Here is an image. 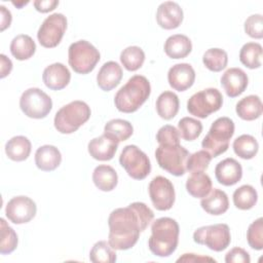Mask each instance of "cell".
Wrapping results in <instances>:
<instances>
[{
	"instance_id": "cell-1",
	"label": "cell",
	"mask_w": 263,
	"mask_h": 263,
	"mask_svg": "<svg viewBox=\"0 0 263 263\" xmlns=\"http://www.w3.org/2000/svg\"><path fill=\"white\" fill-rule=\"evenodd\" d=\"M153 218L152 210L140 201L113 210L108 218V242L114 250L132 249Z\"/></svg>"
},
{
	"instance_id": "cell-2",
	"label": "cell",
	"mask_w": 263,
	"mask_h": 263,
	"mask_svg": "<svg viewBox=\"0 0 263 263\" xmlns=\"http://www.w3.org/2000/svg\"><path fill=\"white\" fill-rule=\"evenodd\" d=\"M180 228L178 222L170 217L156 219L151 226L148 247L152 254L158 257H168L177 249Z\"/></svg>"
},
{
	"instance_id": "cell-3",
	"label": "cell",
	"mask_w": 263,
	"mask_h": 263,
	"mask_svg": "<svg viewBox=\"0 0 263 263\" xmlns=\"http://www.w3.org/2000/svg\"><path fill=\"white\" fill-rule=\"evenodd\" d=\"M151 85L143 75H134L119 88L114 97V104L123 113L136 112L149 98Z\"/></svg>"
},
{
	"instance_id": "cell-4",
	"label": "cell",
	"mask_w": 263,
	"mask_h": 263,
	"mask_svg": "<svg viewBox=\"0 0 263 263\" xmlns=\"http://www.w3.org/2000/svg\"><path fill=\"white\" fill-rule=\"evenodd\" d=\"M89 106L83 101H73L63 106L54 115L53 124L61 134H72L90 117Z\"/></svg>"
},
{
	"instance_id": "cell-5",
	"label": "cell",
	"mask_w": 263,
	"mask_h": 263,
	"mask_svg": "<svg viewBox=\"0 0 263 263\" xmlns=\"http://www.w3.org/2000/svg\"><path fill=\"white\" fill-rule=\"evenodd\" d=\"M234 135V122L229 117H219L211 125L201 146L212 157H217L229 148V141Z\"/></svg>"
},
{
	"instance_id": "cell-6",
	"label": "cell",
	"mask_w": 263,
	"mask_h": 263,
	"mask_svg": "<svg viewBox=\"0 0 263 263\" xmlns=\"http://www.w3.org/2000/svg\"><path fill=\"white\" fill-rule=\"evenodd\" d=\"M101 59L99 50L86 40L73 42L68 49V62L74 72L88 74L97 66Z\"/></svg>"
},
{
	"instance_id": "cell-7",
	"label": "cell",
	"mask_w": 263,
	"mask_h": 263,
	"mask_svg": "<svg viewBox=\"0 0 263 263\" xmlns=\"http://www.w3.org/2000/svg\"><path fill=\"white\" fill-rule=\"evenodd\" d=\"M189 151L181 144L159 145L155 150L158 165L173 176L180 177L186 173Z\"/></svg>"
},
{
	"instance_id": "cell-8",
	"label": "cell",
	"mask_w": 263,
	"mask_h": 263,
	"mask_svg": "<svg viewBox=\"0 0 263 263\" xmlns=\"http://www.w3.org/2000/svg\"><path fill=\"white\" fill-rule=\"evenodd\" d=\"M223 105V96L217 88L209 87L195 92L187 101L188 112L198 118H206Z\"/></svg>"
},
{
	"instance_id": "cell-9",
	"label": "cell",
	"mask_w": 263,
	"mask_h": 263,
	"mask_svg": "<svg viewBox=\"0 0 263 263\" xmlns=\"http://www.w3.org/2000/svg\"><path fill=\"white\" fill-rule=\"evenodd\" d=\"M20 108L23 113L34 119L46 117L52 109L50 97L38 87L26 89L20 99Z\"/></svg>"
},
{
	"instance_id": "cell-10",
	"label": "cell",
	"mask_w": 263,
	"mask_h": 263,
	"mask_svg": "<svg viewBox=\"0 0 263 263\" xmlns=\"http://www.w3.org/2000/svg\"><path fill=\"white\" fill-rule=\"evenodd\" d=\"M193 240L215 252H222L230 245L231 234L227 224L219 223L197 228L193 233Z\"/></svg>"
},
{
	"instance_id": "cell-11",
	"label": "cell",
	"mask_w": 263,
	"mask_h": 263,
	"mask_svg": "<svg viewBox=\"0 0 263 263\" xmlns=\"http://www.w3.org/2000/svg\"><path fill=\"white\" fill-rule=\"evenodd\" d=\"M120 165L135 180L145 179L151 172V163L147 154L136 145L125 146L119 156Z\"/></svg>"
},
{
	"instance_id": "cell-12",
	"label": "cell",
	"mask_w": 263,
	"mask_h": 263,
	"mask_svg": "<svg viewBox=\"0 0 263 263\" xmlns=\"http://www.w3.org/2000/svg\"><path fill=\"white\" fill-rule=\"evenodd\" d=\"M66 29V16L63 13H52L47 16L39 27L37 39L43 47H55L61 42Z\"/></svg>"
},
{
	"instance_id": "cell-13",
	"label": "cell",
	"mask_w": 263,
	"mask_h": 263,
	"mask_svg": "<svg viewBox=\"0 0 263 263\" xmlns=\"http://www.w3.org/2000/svg\"><path fill=\"white\" fill-rule=\"evenodd\" d=\"M149 196L153 206L158 211H168L175 203V188L173 183L162 177H154L148 186Z\"/></svg>"
},
{
	"instance_id": "cell-14",
	"label": "cell",
	"mask_w": 263,
	"mask_h": 263,
	"mask_svg": "<svg viewBox=\"0 0 263 263\" xmlns=\"http://www.w3.org/2000/svg\"><path fill=\"white\" fill-rule=\"evenodd\" d=\"M37 206L33 199L20 195L12 197L6 204L5 215L13 224H25L30 222L36 215Z\"/></svg>"
},
{
	"instance_id": "cell-15",
	"label": "cell",
	"mask_w": 263,
	"mask_h": 263,
	"mask_svg": "<svg viewBox=\"0 0 263 263\" xmlns=\"http://www.w3.org/2000/svg\"><path fill=\"white\" fill-rule=\"evenodd\" d=\"M118 144L119 142L116 139L104 133L102 136L93 138L89 141L87 150L93 159L100 161H108L114 157L118 148Z\"/></svg>"
},
{
	"instance_id": "cell-16",
	"label": "cell",
	"mask_w": 263,
	"mask_h": 263,
	"mask_svg": "<svg viewBox=\"0 0 263 263\" xmlns=\"http://www.w3.org/2000/svg\"><path fill=\"white\" fill-rule=\"evenodd\" d=\"M195 80V71L190 64L180 63L170 68L167 72V81L171 87L178 91H184L190 88Z\"/></svg>"
},
{
	"instance_id": "cell-17",
	"label": "cell",
	"mask_w": 263,
	"mask_h": 263,
	"mask_svg": "<svg viewBox=\"0 0 263 263\" xmlns=\"http://www.w3.org/2000/svg\"><path fill=\"white\" fill-rule=\"evenodd\" d=\"M249 83L248 75L240 68H229L221 77V85L229 98L240 96Z\"/></svg>"
},
{
	"instance_id": "cell-18",
	"label": "cell",
	"mask_w": 263,
	"mask_h": 263,
	"mask_svg": "<svg viewBox=\"0 0 263 263\" xmlns=\"http://www.w3.org/2000/svg\"><path fill=\"white\" fill-rule=\"evenodd\" d=\"M184 13L181 6L174 1L162 2L156 11L157 24L165 30L178 28L183 22Z\"/></svg>"
},
{
	"instance_id": "cell-19",
	"label": "cell",
	"mask_w": 263,
	"mask_h": 263,
	"mask_svg": "<svg viewBox=\"0 0 263 263\" xmlns=\"http://www.w3.org/2000/svg\"><path fill=\"white\" fill-rule=\"evenodd\" d=\"M215 176L220 184L233 186L239 182L242 177L241 164L234 158H225L216 165Z\"/></svg>"
},
{
	"instance_id": "cell-20",
	"label": "cell",
	"mask_w": 263,
	"mask_h": 263,
	"mask_svg": "<svg viewBox=\"0 0 263 263\" xmlns=\"http://www.w3.org/2000/svg\"><path fill=\"white\" fill-rule=\"evenodd\" d=\"M42 80L49 89L61 90L69 84L71 80V73L64 64L54 63L44 69Z\"/></svg>"
},
{
	"instance_id": "cell-21",
	"label": "cell",
	"mask_w": 263,
	"mask_h": 263,
	"mask_svg": "<svg viewBox=\"0 0 263 263\" xmlns=\"http://www.w3.org/2000/svg\"><path fill=\"white\" fill-rule=\"evenodd\" d=\"M122 79V69L114 61L106 62L97 74L98 86L104 91L115 88Z\"/></svg>"
},
{
	"instance_id": "cell-22",
	"label": "cell",
	"mask_w": 263,
	"mask_h": 263,
	"mask_svg": "<svg viewBox=\"0 0 263 263\" xmlns=\"http://www.w3.org/2000/svg\"><path fill=\"white\" fill-rule=\"evenodd\" d=\"M62 161L60 150L52 145H43L35 152V164L44 172L54 171Z\"/></svg>"
},
{
	"instance_id": "cell-23",
	"label": "cell",
	"mask_w": 263,
	"mask_h": 263,
	"mask_svg": "<svg viewBox=\"0 0 263 263\" xmlns=\"http://www.w3.org/2000/svg\"><path fill=\"white\" fill-rule=\"evenodd\" d=\"M164 52L171 59H184L192 50V42L186 35L175 34L164 42Z\"/></svg>"
},
{
	"instance_id": "cell-24",
	"label": "cell",
	"mask_w": 263,
	"mask_h": 263,
	"mask_svg": "<svg viewBox=\"0 0 263 263\" xmlns=\"http://www.w3.org/2000/svg\"><path fill=\"white\" fill-rule=\"evenodd\" d=\"M200 205L208 214L220 216L226 213L229 208L228 196L223 190L215 188L206 196L202 197Z\"/></svg>"
},
{
	"instance_id": "cell-25",
	"label": "cell",
	"mask_w": 263,
	"mask_h": 263,
	"mask_svg": "<svg viewBox=\"0 0 263 263\" xmlns=\"http://www.w3.org/2000/svg\"><path fill=\"white\" fill-rule=\"evenodd\" d=\"M236 114L243 120H255L262 115L263 105L261 99L256 95H250L238 101L235 107Z\"/></svg>"
},
{
	"instance_id": "cell-26",
	"label": "cell",
	"mask_w": 263,
	"mask_h": 263,
	"mask_svg": "<svg viewBox=\"0 0 263 263\" xmlns=\"http://www.w3.org/2000/svg\"><path fill=\"white\" fill-rule=\"evenodd\" d=\"M92 181L98 189L101 191H112L118 183V176L116 171L107 164H100L96 166L92 172Z\"/></svg>"
},
{
	"instance_id": "cell-27",
	"label": "cell",
	"mask_w": 263,
	"mask_h": 263,
	"mask_svg": "<svg viewBox=\"0 0 263 263\" xmlns=\"http://www.w3.org/2000/svg\"><path fill=\"white\" fill-rule=\"evenodd\" d=\"M186 190L191 196L202 198L211 192L212 180L209 175L203 172H194L186 181Z\"/></svg>"
},
{
	"instance_id": "cell-28",
	"label": "cell",
	"mask_w": 263,
	"mask_h": 263,
	"mask_svg": "<svg viewBox=\"0 0 263 263\" xmlns=\"http://www.w3.org/2000/svg\"><path fill=\"white\" fill-rule=\"evenodd\" d=\"M156 111L157 114L164 120H170L174 118L180 107V102L178 96L170 90L161 92L156 100Z\"/></svg>"
},
{
	"instance_id": "cell-29",
	"label": "cell",
	"mask_w": 263,
	"mask_h": 263,
	"mask_svg": "<svg viewBox=\"0 0 263 263\" xmlns=\"http://www.w3.org/2000/svg\"><path fill=\"white\" fill-rule=\"evenodd\" d=\"M5 153L13 161H24L31 153V142L25 136H15L5 144Z\"/></svg>"
},
{
	"instance_id": "cell-30",
	"label": "cell",
	"mask_w": 263,
	"mask_h": 263,
	"mask_svg": "<svg viewBox=\"0 0 263 263\" xmlns=\"http://www.w3.org/2000/svg\"><path fill=\"white\" fill-rule=\"evenodd\" d=\"M36 51L35 41L26 34L16 35L10 43V52L18 61H25L34 55Z\"/></svg>"
},
{
	"instance_id": "cell-31",
	"label": "cell",
	"mask_w": 263,
	"mask_h": 263,
	"mask_svg": "<svg viewBox=\"0 0 263 263\" xmlns=\"http://www.w3.org/2000/svg\"><path fill=\"white\" fill-rule=\"evenodd\" d=\"M262 46L257 42H248L242 45L239 51V61L249 69L260 68L262 58Z\"/></svg>"
},
{
	"instance_id": "cell-32",
	"label": "cell",
	"mask_w": 263,
	"mask_h": 263,
	"mask_svg": "<svg viewBox=\"0 0 263 263\" xmlns=\"http://www.w3.org/2000/svg\"><path fill=\"white\" fill-rule=\"evenodd\" d=\"M234 153L242 159H252L259 150V144L255 137L251 135H241L233 141Z\"/></svg>"
},
{
	"instance_id": "cell-33",
	"label": "cell",
	"mask_w": 263,
	"mask_h": 263,
	"mask_svg": "<svg viewBox=\"0 0 263 263\" xmlns=\"http://www.w3.org/2000/svg\"><path fill=\"white\" fill-rule=\"evenodd\" d=\"M234 205L242 211L251 210L258 200V193L251 185H242L235 189L232 195Z\"/></svg>"
},
{
	"instance_id": "cell-34",
	"label": "cell",
	"mask_w": 263,
	"mask_h": 263,
	"mask_svg": "<svg viewBox=\"0 0 263 263\" xmlns=\"http://www.w3.org/2000/svg\"><path fill=\"white\" fill-rule=\"evenodd\" d=\"M104 133L113 137L118 142L126 141L134 133L132 123L127 120L116 118L109 120L104 126Z\"/></svg>"
},
{
	"instance_id": "cell-35",
	"label": "cell",
	"mask_w": 263,
	"mask_h": 263,
	"mask_svg": "<svg viewBox=\"0 0 263 263\" xmlns=\"http://www.w3.org/2000/svg\"><path fill=\"white\" fill-rule=\"evenodd\" d=\"M144 61L145 52L140 46H127L120 53V62L127 71L139 70L143 66Z\"/></svg>"
},
{
	"instance_id": "cell-36",
	"label": "cell",
	"mask_w": 263,
	"mask_h": 263,
	"mask_svg": "<svg viewBox=\"0 0 263 263\" xmlns=\"http://www.w3.org/2000/svg\"><path fill=\"white\" fill-rule=\"evenodd\" d=\"M202 63L212 72H220L226 68L228 54L222 48H210L202 55Z\"/></svg>"
},
{
	"instance_id": "cell-37",
	"label": "cell",
	"mask_w": 263,
	"mask_h": 263,
	"mask_svg": "<svg viewBox=\"0 0 263 263\" xmlns=\"http://www.w3.org/2000/svg\"><path fill=\"white\" fill-rule=\"evenodd\" d=\"M116 258L115 250L106 240L96 242L89 252V260L93 263H113Z\"/></svg>"
},
{
	"instance_id": "cell-38",
	"label": "cell",
	"mask_w": 263,
	"mask_h": 263,
	"mask_svg": "<svg viewBox=\"0 0 263 263\" xmlns=\"http://www.w3.org/2000/svg\"><path fill=\"white\" fill-rule=\"evenodd\" d=\"M178 130L185 141H194L202 132V123L192 117H183L178 122Z\"/></svg>"
},
{
	"instance_id": "cell-39",
	"label": "cell",
	"mask_w": 263,
	"mask_h": 263,
	"mask_svg": "<svg viewBox=\"0 0 263 263\" xmlns=\"http://www.w3.org/2000/svg\"><path fill=\"white\" fill-rule=\"evenodd\" d=\"M1 243L0 253L2 255L12 253L17 247V235L15 231L6 223V221L1 218Z\"/></svg>"
},
{
	"instance_id": "cell-40",
	"label": "cell",
	"mask_w": 263,
	"mask_h": 263,
	"mask_svg": "<svg viewBox=\"0 0 263 263\" xmlns=\"http://www.w3.org/2000/svg\"><path fill=\"white\" fill-rule=\"evenodd\" d=\"M249 246L257 251L263 249V219L260 217L250 224L247 231Z\"/></svg>"
},
{
	"instance_id": "cell-41",
	"label": "cell",
	"mask_w": 263,
	"mask_h": 263,
	"mask_svg": "<svg viewBox=\"0 0 263 263\" xmlns=\"http://www.w3.org/2000/svg\"><path fill=\"white\" fill-rule=\"evenodd\" d=\"M212 156L205 150H199L190 154L187 162H186V170L194 173V172H203L209 167V164L212 160Z\"/></svg>"
},
{
	"instance_id": "cell-42",
	"label": "cell",
	"mask_w": 263,
	"mask_h": 263,
	"mask_svg": "<svg viewBox=\"0 0 263 263\" xmlns=\"http://www.w3.org/2000/svg\"><path fill=\"white\" fill-rule=\"evenodd\" d=\"M245 32L252 38L261 39L263 37V16L259 13L250 15L245 21Z\"/></svg>"
},
{
	"instance_id": "cell-43",
	"label": "cell",
	"mask_w": 263,
	"mask_h": 263,
	"mask_svg": "<svg viewBox=\"0 0 263 263\" xmlns=\"http://www.w3.org/2000/svg\"><path fill=\"white\" fill-rule=\"evenodd\" d=\"M156 141L159 145H174L180 144L179 130L170 124L161 126L156 134Z\"/></svg>"
},
{
	"instance_id": "cell-44",
	"label": "cell",
	"mask_w": 263,
	"mask_h": 263,
	"mask_svg": "<svg viewBox=\"0 0 263 263\" xmlns=\"http://www.w3.org/2000/svg\"><path fill=\"white\" fill-rule=\"evenodd\" d=\"M226 263H250V254L242 248L235 247L225 255Z\"/></svg>"
},
{
	"instance_id": "cell-45",
	"label": "cell",
	"mask_w": 263,
	"mask_h": 263,
	"mask_svg": "<svg viewBox=\"0 0 263 263\" xmlns=\"http://www.w3.org/2000/svg\"><path fill=\"white\" fill-rule=\"evenodd\" d=\"M33 4L37 11L46 13V12L52 11L59 5V1L58 0H37V1H34Z\"/></svg>"
},
{
	"instance_id": "cell-46",
	"label": "cell",
	"mask_w": 263,
	"mask_h": 263,
	"mask_svg": "<svg viewBox=\"0 0 263 263\" xmlns=\"http://www.w3.org/2000/svg\"><path fill=\"white\" fill-rule=\"evenodd\" d=\"M177 262H216V260L214 258L208 257V256H201V255H196L193 253H186L183 254L180 258L177 259Z\"/></svg>"
},
{
	"instance_id": "cell-47",
	"label": "cell",
	"mask_w": 263,
	"mask_h": 263,
	"mask_svg": "<svg viewBox=\"0 0 263 263\" xmlns=\"http://www.w3.org/2000/svg\"><path fill=\"white\" fill-rule=\"evenodd\" d=\"M1 58V78L6 77L7 75H9V73L12 70V62L5 55V54H0Z\"/></svg>"
},
{
	"instance_id": "cell-48",
	"label": "cell",
	"mask_w": 263,
	"mask_h": 263,
	"mask_svg": "<svg viewBox=\"0 0 263 263\" xmlns=\"http://www.w3.org/2000/svg\"><path fill=\"white\" fill-rule=\"evenodd\" d=\"M0 10H1V31H4L6 28H8L11 24V12L6 9L5 6L1 5L0 6Z\"/></svg>"
},
{
	"instance_id": "cell-49",
	"label": "cell",
	"mask_w": 263,
	"mask_h": 263,
	"mask_svg": "<svg viewBox=\"0 0 263 263\" xmlns=\"http://www.w3.org/2000/svg\"><path fill=\"white\" fill-rule=\"evenodd\" d=\"M29 3V1H26V2H21V3H18V2H12V4L13 5H15L16 7H22V5H26V4H28Z\"/></svg>"
}]
</instances>
